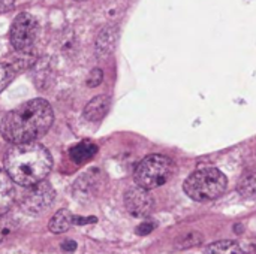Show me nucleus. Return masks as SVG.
Segmentation results:
<instances>
[{"label":"nucleus","instance_id":"10","mask_svg":"<svg viewBox=\"0 0 256 254\" xmlns=\"http://www.w3.org/2000/svg\"><path fill=\"white\" fill-rule=\"evenodd\" d=\"M96 153H98L96 144H93L92 141H82L69 150V157L76 165H82V163L92 160Z\"/></svg>","mask_w":256,"mask_h":254},{"label":"nucleus","instance_id":"8","mask_svg":"<svg viewBox=\"0 0 256 254\" xmlns=\"http://www.w3.org/2000/svg\"><path fill=\"white\" fill-rule=\"evenodd\" d=\"M110 105H111V100H110L108 96H105V94L96 96L94 99H92L86 105V108H84V118L87 121H93V123L102 120L106 115V112L110 109Z\"/></svg>","mask_w":256,"mask_h":254},{"label":"nucleus","instance_id":"1","mask_svg":"<svg viewBox=\"0 0 256 254\" xmlns=\"http://www.w3.org/2000/svg\"><path fill=\"white\" fill-rule=\"evenodd\" d=\"M54 120L51 105L44 99L28 100L10 112L2 121V136L10 144H26L42 138Z\"/></svg>","mask_w":256,"mask_h":254},{"label":"nucleus","instance_id":"15","mask_svg":"<svg viewBox=\"0 0 256 254\" xmlns=\"http://www.w3.org/2000/svg\"><path fill=\"white\" fill-rule=\"evenodd\" d=\"M16 231V222L12 217H8L6 214L0 216V243H4L9 240Z\"/></svg>","mask_w":256,"mask_h":254},{"label":"nucleus","instance_id":"7","mask_svg":"<svg viewBox=\"0 0 256 254\" xmlns=\"http://www.w3.org/2000/svg\"><path fill=\"white\" fill-rule=\"evenodd\" d=\"M124 207L134 217H147L152 214L154 208V201L147 189L144 187H132L124 195Z\"/></svg>","mask_w":256,"mask_h":254},{"label":"nucleus","instance_id":"13","mask_svg":"<svg viewBox=\"0 0 256 254\" xmlns=\"http://www.w3.org/2000/svg\"><path fill=\"white\" fill-rule=\"evenodd\" d=\"M206 254H246L236 241H218L206 249Z\"/></svg>","mask_w":256,"mask_h":254},{"label":"nucleus","instance_id":"3","mask_svg":"<svg viewBox=\"0 0 256 254\" xmlns=\"http://www.w3.org/2000/svg\"><path fill=\"white\" fill-rule=\"evenodd\" d=\"M184 193L196 202H208L219 198L226 189V177L216 168H204L194 172L184 181Z\"/></svg>","mask_w":256,"mask_h":254},{"label":"nucleus","instance_id":"11","mask_svg":"<svg viewBox=\"0 0 256 254\" xmlns=\"http://www.w3.org/2000/svg\"><path fill=\"white\" fill-rule=\"evenodd\" d=\"M116 36H117V31L112 27H106L99 33L98 40H96V51L99 55H108L112 51L116 45Z\"/></svg>","mask_w":256,"mask_h":254},{"label":"nucleus","instance_id":"17","mask_svg":"<svg viewBox=\"0 0 256 254\" xmlns=\"http://www.w3.org/2000/svg\"><path fill=\"white\" fill-rule=\"evenodd\" d=\"M201 241H202V238L200 234H188L182 238V244H178V246H180V249H190L194 246L201 244Z\"/></svg>","mask_w":256,"mask_h":254},{"label":"nucleus","instance_id":"12","mask_svg":"<svg viewBox=\"0 0 256 254\" xmlns=\"http://www.w3.org/2000/svg\"><path fill=\"white\" fill-rule=\"evenodd\" d=\"M72 217L74 214H70L68 210H60L58 213H56L52 216V219L48 223V229L52 234H63L66 232L74 223H72Z\"/></svg>","mask_w":256,"mask_h":254},{"label":"nucleus","instance_id":"23","mask_svg":"<svg viewBox=\"0 0 256 254\" xmlns=\"http://www.w3.org/2000/svg\"><path fill=\"white\" fill-rule=\"evenodd\" d=\"M75 1H86V0H75Z\"/></svg>","mask_w":256,"mask_h":254},{"label":"nucleus","instance_id":"5","mask_svg":"<svg viewBox=\"0 0 256 254\" xmlns=\"http://www.w3.org/2000/svg\"><path fill=\"white\" fill-rule=\"evenodd\" d=\"M38 33H39L38 19L28 12H22L15 16L10 25L9 39L16 51L28 52L36 42Z\"/></svg>","mask_w":256,"mask_h":254},{"label":"nucleus","instance_id":"4","mask_svg":"<svg viewBox=\"0 0 256 254\" xmlns=\"http://www.w3.org/2000/svg\"><path fill=\"white\" fill-rule=\"evenodd\" d=\"M174 174V163L160 154H152L142 159L135 169V183L147 190L164 186Z\"/></svg>","mask_w":256,"mask_h":254},{"label":"nucleus","instance_id":"19","mask_svg":"<svg viewBox=\"0 0 256 254\" xmlns=\"http://www.w3.org/2000/svg\"><path fill=\"white\" fill-rule=\"evenodd\" d=\"M154 229H156V223L154 222H144V223H141L136 228V234L141 235V237H146V235L152 234Z\"/></svg>","mask_w":256,"mask_h":254},{"label":"nucleus","instance_id":"20","mask_svg":"<svg viewBox=\"0 0 256 254\" xmlns=\"http://www.w3.org/2000/svg\"><path fill=\"white\" fill-rule=\"evenodd\" d=\"M72 223L74 225H88V223H96V217H78V216H74L72 217Z\"/></svg>","mask_w":256,"mask_h":254},{"label":"nucleus","instance_id":"22","mask_svg":"<svg viewBox=\"0 0 256 254\" xmlns=\"http://www.w3.org/2000/svg\"><path fill=\"white\" fill-rule=\"evenodd\" d=\"M62 250L63 252H75L76 250V243L70 241V240H66V241L62 243Z\"/></svg>","mask_w":256,"mask_h":254},{"label":"nucleus","instance_id":"9","mask_svg":"<svg viewBox=\"0 0 256 254\" xmlns=\"http://www.w3.org/2000/svg\"><path fill=\"white\" fill-rule=\"evenodd\" d=\"M15 201V189L12 178L6 171L0 169V216L6 214Z\"/></svg>","mask_w":256,"mask_h":254},{"label":"nucleus","instance_id":"21","mask_svg":"<svg viewBox=\"0 0 256 254\" xmlns=\"http://www.w3.org/2000/svg\"><path fill=\"white\" fill-rule=\"evenodd\" d=\"M15 4V0H0V13L10 10Z\"/></svg>","mask_w":256,"mask_h":254},{"label":"nucleus","instance_id":"6","mask_svg":"<svg viewBox=\"0 0 256 254\" xmlns=\"http://www.w3.org/2000/svg\"><path fill=\"white\" fill-rule=\"evenodd\" d=\"M56 192L48 181H39L33 186H28L20 199V205L26 214L36 216L45 211L54 201Z\"/></svg>","mask_w":256,"mask_h":254},{"label":"nucleus","instance_id":"14","mask_svg":"<svg viewBox=\"0 0 256 254\" xmlns=\"http://www.w3.org/2000/svg\"><path fill=\"white\" fill-rule=\"evenodd\" d=\"M237 190L243 198H256V171H249L240 178Z\"/></svg>","mask_w":256,"mask_h":254},{"label":"nucleus","instance_id":"18","mask_svg":"<svg viewBox=\"0 0 256 254\" xmlns=\"http://www.w3.org/2000/svg\"><path fill=\"white\" fill-rule=\"evenodd\" d=\"M102 79H104V73H102V70L100 69H93L90 73H88V78H87V85L88 87H98L100 82H102Z\"/></svg>","mask_w":256,"mask_h":254},{"label":"nucleus","instance_id":"2","mask_svg":"<svg viewBox=\"0 0 256 254\" xmlns=\"http://www.w3.org/2000/svg\"><path fill=\"white\" fill-rule=\"evenodd\" d=\"M4 168L12 181L28 187L46 178L52 168V159L50 151L36 141L14 144L6 153Z\"/></svg>","mask_w":256,"mask_h":254},{"label":"nucleus","instance_id":"16","mask_svg":"<svg viewBox=\"0 0 256 254\" xmlns=\"http://www.w3.org/2000/svg\"><path fill=\"white\" fill-rule=\"evenodd\" d=\"M14 72L15 69L10 64L0 63V91H3L8 87V84L14 79Z\"/></svg>","mask_w":256,"mask_h":254}]
</instances>
